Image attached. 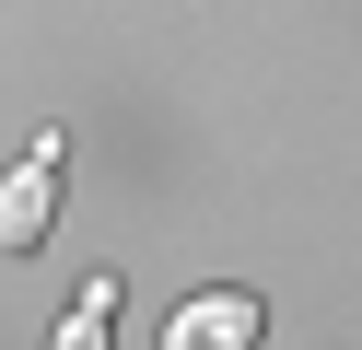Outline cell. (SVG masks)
Returning a JSON list of instances; mask_svg holds the SVG:
<instances>
[{"label": "cell", "mask_w": 362, "mask_h": 350, "mask_svg": "<svg viewBox=\"0 0 362 350\" xmlns=\"http://www.w3.org/2000/svg\"><path fill=\"white\" fill-rule=\"evenodd\" d=\"M269 339V303L257 292H187L164 327V350H257Z\"/></svg>", "instance_id": "cell-2"}, {"label": "cell", "mask_w": 362, "mask_h": 350, "mask_svg": "<svg viewBox=\"0 0 362 350\" xmlns=\"http://www.w3.org/2000/svg\"><path fill=\"white\" fill-rule=\"evenodd\" d=\"M47 350H117V280H82L71 315L47 327Z\"/></svg>", "instance_id": "cell-3"}, {"label": "cell", "mask_w": 362, "mask_h": 350, "mask_svg": "<svg viewBox=\"0 0 362 350\" xmlns=\"http://www.w3.org/2000/svg\"><path fill=\"white\" fill-rule=\"evenodd\" d=\"M59 175H71V140H24V163L0 175V257H35L47 245V222H59Z\"/></svg>", "instance_id": "cell-1"}]
</instances>
